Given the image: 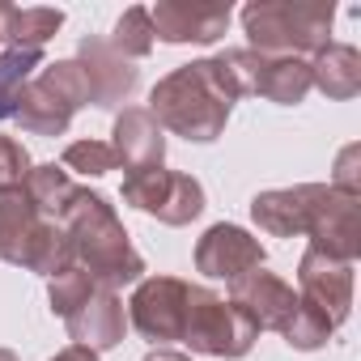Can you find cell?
<instances>
[{"label": "cell", "instance_id": "2e32d148", "mask_svg": "<svg viewBox=\"0 0 361 361\" xmlns=\"http://www.w3.org/2000/svg\"><path fill=\"white\" fill-rule=\"evenodd\" d=\"M111 153L123 170H145V166H161L166 157V132L157 128V119L145 106H123L115 115L111 128Z\"/></svg>", "mask_w": 361, "mask_h": 361}, {"label": "cell", "instance_id": "ac0fdd59", "mask_svg": "<svg viewBox=\"0 0 361 361\" xmlns=\"http://www.w3.org/2000/svg\"><path fill=\"white\" fill-rule=\"evenodd\" d=\"M310 85L331 102H348L361 94V56L348 43H327L310 60Z\"/></svg>", "mask_w": 361, "mask_h": 361}, {"label": "cell", "instance_id": "5b68a950", "mask_svg": "<svg viewBox=\"0 0 361 361\" xmlns=\"http://www.w3.org/2000/svg\"><path fill=\"white\" fill-rule=\"evenodd\" d=\"M0 259L47 281L73 268V243L64 226L47 221L26 196V188H0Z\"/></svg>", "mask_w": 361, "mask_h": 361}, {"label": "cell", "instance_id": "8fae6325", "mask_svg": "<svg viewBox=\"0 0 361 361\" xmlns=\"http://www.w3.org/2000/svg\"><path fill=\"white\" fill-rule=\"evenodd\" d=\"M298 298L314 306L331 327H340L353 310V264H340L310 247L298 259Z\"/></svg>", "mask_w": 361, "mask_h": 361}, {"label": "cell", "instance_id": "52a82bcc", "mask_svg": "<svg viewBox=\"0 0 361 361\" xmlns=\"http://www.w3.org/2000/svg\"><path fill=\"white\" fill-rule=\"evenodd\" d=\"M255 323L221 293L192 285L188 289V319H183V344L204 357H243L255 344Z\"/></svg>", "mask_w": 361, "mask_h": 361}, {"label": "cell", "instance_id": "7a4b0ae2", "mask_svg": "<svg viewBox=\"0 0 361 361\" xmlns=\"http://www.w3.org/2000/svg\"><path fill=\"white\" fill-rule=\"evenodd\" d=\"M361 196L336 192L327 183H298L259 192L251 200V217L272 238H310L314 251L353 264L361 255V226H357Z\"/></svg>", "mask_w": 361, "mask_h": 361}, {"label": "cell", "instance_id": "9a60e30c", "mask_svg": "<svg viewBox=\"0 0 361 361\" xmlns=\"http://www.w3.org/2000/svg\"><path fill=\"white\" fill-rule=\"evenodd\" d=\"M64 327L68 336L81 344V348H94V353H106L115 344H123V331H128V314H123V302L115 289H102L94 285L68 314H64Z\"/></svg>", "mask_w": 361, "mask_h": 361}, {"label": "cell", "instance_id": "4fadbf2b", "mask_svg": "<svg viewBox=\"0 0 361 361\" xmlns=\"http://www.w3.org/2000/svg\"><path fill=\"white\" fill-rule=\"evenodd\" d=\"M77 64H81V73H85V81H90V102L102 106V111L123 106V102L132 98L136 81H140V68H136L132 60H123V56H119L106 39H98V35L81 39Z\"/></svg>", "mask_w": 361, "mask_h": 361}, {"label": "cell", "instance_id": "4316f807", "mask_svg": "<svg viewBox=\"0 0 361 361\" xmlns=\"http://www.w3.org/2000/svg\"><path fill=\"white\" fill-rule=\"evenodd\" d=\"M357 161H361V145H344L340 157H336V174H331V183L336 192H348V196H361V174H357Z\"/></svg>", "mask_w": 361, "mask_h": 361}, {"label": "cell", "instance_id": "3957f363", "mask_svg": "<svg viewBox=\"0 0 361 361\" xmlns=\"http://www.w3.org/2000/svg\"><path fill=\"white\" fill-rule=\"evenodd\" d=\"M64 234L73 243V264L90 272L94 285L102 289H123L145 281V259L136 255L123 221L115 217V204L90 188H77L73 204L64 209Z\"/></svg>", "mask_w": 361, "mask_h": 361}, {"label": "cell", "instance_id": "603a6c76", "mask_svg": "<svg viewBox=\"0 0 361 361\" xmlns=\"http://www.w3.org/2000/svg\"><path fill=\"white\" fill-rule=\"evenodd\" d=\"M331 331H336V327H331L314 306H306V302L298 298V310H293V319L285 323L281 336H285L289 348H298V353H314V348H323V344L331 340Z\"/></svg>", "mask_w": 361, "mask_h": 361}, {"label": "cell", "instance_id": "83f0119b", "mask_svg": "<svg viewBox=\"0 0 361 361\" xmlns=\"http://www.w3.org/2000/svg\"><path fill=\"white\" fill-rule=\"evenodd\" d=\"M51 361H98V353H94V348H81V344H68V348H60Z\"/></svg>", "mask_w": 361, "mask_h": 361}, {"label": "cell", "instance_id": "e0dca14e", "mask_svg": "<svg viewBox=\"0 0 361 361\" xmlns=\"http://www.w3.org/2000/svg\"><path fill=\"white\" fill-rule=\"evenodd\" d=\"M251 51V47H247ZM247 77H251V94L276 102V106H298L314 85H310V60H293V56H247Z\"/></svg>", "mask_w": 361, "mask_h": 361}, {"label": "cell", "instance_id": "277c9868", "mask_svg": "<svg viewBox=\"0 0 361 361\" xmlns=\"http://www.w3.org/2000/svg\"><path fill=\"white\" fill-rule=\"evenodd\" d=\"M331 0H255L243 9V30L259 56H319L331 39Z\"/></svg>", "mask_w": 361, "mask_h": 361}, {"label": "cell", "instance_id": "30bf717a", "mask_svg": "<svg viewBox=\"0 0 361 361\" xmlns=\"http://www.w3.org/2000/svg\"><path fill=\"white\" fill-rule=\"evenodd\" d=\"M234 9L230 0H157L149 9V22H153V35L161 43H217L230 26Z\"/></svg>", "mask_w": 361, "mask_h": 361}, {"label": "cell", "instance_id": "d6986e66", "mask_svg": "<svg viewBox=\"0 0 361 361\" xmlns=\"http://www.w3.org/2000/svg\"><path fill=\"white\" fill-rule=\"evenodd\" d=\"M22 188H26V196L35 200V209H39L47 221H64V209H68L73 196H77V183L68 178V170L56 166V161L30 166V174H26Z\"/></svg>", "mask_w": 361, "mask_h": 361}, {"label": "cell", "instance_id": "f1b7e54d", "mask_svg": "<svg viewBox=\"0 0 361 361\" xmlns=\"http://www.w3.org/2000/svg\"><path fill=\"white\" fill-rule=\"evenodd\" d=\"M145 361H192V357L188 353H174V348H153Z\"/></svg>", "mask_w": 361, "mask_h": 361}, {"label": "cell", "instance_id": "9c48e42d", "mask_svg": "<svg viewBox=\"0 0 361 361\" xmlns=\"http://www.w3.org/2000/svg\"><path fill=\"white\" fill-rule=\"evenodd\" d=\"M188 289L192 285L178 281V276H145V281H136V293L128 302V323L153 344L183 340Z\"/></svg>", "mask_w": 361, "mask_h": 361}, {"label": "cell", "instance_id": "7c38bea8", "mask_svg": "<svg viewBox=\"0 0 361 361\" xmlns=\"http://www.w3.org/2000/svg\"><path fill=\"white\" fill-rule=\"evenodd\" d=\"M255 268H264V247L243 226L217 221V226H209L200 234V243H196V272H204L209 281H238V276H247Z\"/></svg>", "mask_w": 361, "mask_h": 361}, {"label": "cell", "instance_id": "d4e9b609", "mask_svg": "<svg viewBox=\"0 0 361 361\" xmlns=\"http://www.w3.org/2000/svg\"><path fill=\"white\" fill-rule=\"evenodd\" d=\"M90 289H94L90 272L73 264V268H64V272H56V276L47 281V302H51V310L64 319V314H68V310H73V306L90 293Z\"/></svg>", "mask_w": 361, "mask_h": 361}, {"label": "cell", "instance_id": "6da1fadb", "mask_svg": "<svg viewBox=\"0 0 361 361\" xmlns=\"http://www.w3.org/2000/svg\"><path fill=\"white\" fill-rule=\"evenodd\" d=\"M238 98H247V73H243V47H230L221 56L178 64L174 73H166L153 85L145 111L157 119L161 132L209 145L226 132V119Z\"/></svg>", "mask_w": 361, "mask_h": 361}, {"label": "cell", "instance_id": "f546056e", "mask_svg": "<svg viewBox=\"0 0 361 361\" xmlns=\"http://www.w3.org/2000/svg\"><path fill=\"white\" fill-rule=\"evenodd\" d=\"M5 13H9V5H0V43H5Z\"/></svg>", "mask_w": 361, "mask_h": 361}, {"label": "cell", "instance_id": "8992f818", "mask_svg": "<svg viewBox=\"0 0 361 361\" xmlns=\"http://www.w3.org/2000/svg\"><path fill=\"white\" fill-rule=\"evenodd\" d=\"M90 102V81L77 60H56L35 73L18 102V128L30 136H64L73 115Z\"/></svg>", "mask_w": 361, "mask_h": 361}, {"label": "cell", "instance_id": "7402d4cb", "mask_svg": "<svg viewBox=\"0 0 361 361\" xmlns=\"http://www.w3.org/2000/svg\"><path fill=\"white\" fill-rule=\"evenodd\" d=\"M123 60H145L149 51H153V43H157V35H153V22H149V9L145 5H132V9H123V18L115 22V30H111V39H106Z\"/></svg>", "mask_w": 361, "mask_h": 361}, {"label": "cell", "instance_id": "ffe728a7", "mask_svg": "<svg viewBox=\"0 0 361 361\" xmlns=\"http://www.w3.org/2000/svg\"><path fill=\"white\" fill-rule=\"evenodd\" d=\"M43 68V51H26V47H9L0 51V119H13L22 90L35 81V73Z\"/></svg>", "mask_w": 361, "mask_h": 361}, {"label": "cell", "instance_id": "44dd1931", "mask_svg": "<svg viewBox=\"0 0 361 361\" xmlns=\"http://www.w3.org/2000/svg\"><path fill=\"white\" fill-rule=\"evenodd\" d=\"M64 26L60 9H13L5 13V43L9 47H26V51H43V43Z\"/></svg>", "mask_w": 361, "mask_h": 361}, {"label": "cell", "instance_id": "ba28073f", "mask_svg": "<svg viewBox=\"0 0 361 361\" xmlns=\"http://www.w3.org/2000/svg\"><path fill=\"white\" fill-rule=\"evenodd\" d=\"M119 196H123V204L157 217L161 226H188V221H196L204 213V188H200V178H192L183 170H166V166L128 170Z\"/></svg>", "mask_w": 361, "mask_h": 361}, {"label": "cell", "instance_id": "cb8c5ba5", "mask_svg": "<svg viewBox=\"0 0 361 361\" xmlns=\"http://www.w3.org/2000/svg\"><path fill=\"white\" fill-rule=\"evenodd\" d=\"M64 170H77V174L98 178V174L119 170V161H115V153H111L106 140H73V145L64 149Z\"/></svg>", "mask_w": 361, "mask_h": 361}, {"label": "cell", "instance_id": "4dcf8cb0", "mask_svg": "<svg viewBox=\"0 0 361 361\" xmlns=\"http://www.w3.org/2000/svg\"><path fill=\"white\" fill-rule=\"evenodd\" d=\"M0 361H22L18 353H9V348H0Z\"/></svg>", "mask_w": 361, "mask_h": 361}, {"label": "cell", "instance_id": "5bb4252c", "mask_svg": "<svg viewBox=\"0 0 361 361\" xmlns=\"http://www.w3.org/2000/svg\"><path fill=\"white\" fill-rule=\"evenodd\" d=\"M230 302L255 323V331H285V323L298 310L293 285H285L276 272H264V268L230 281Z\"/></svg>", "mask_w": 361, "mask_h": 361}, {"label": "cell", "instance_id": "484cf974", "mask_svg": "<svg viewBox=\"0 0 361 361\" xmlns=\"http://www.w3.org/2000/svg\"><path fill=\"white\" fill-rule=\"evenodd\" d=\"M30 153L13 140V136H0V188H22L26 174H30Z\"/></svg>", "mask_w": 361, "mask_h": 361}]
</instances>
